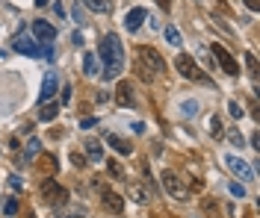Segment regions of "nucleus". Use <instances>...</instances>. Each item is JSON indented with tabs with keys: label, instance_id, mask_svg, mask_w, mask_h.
<instances>
[{
	"label": "nucleus",
	"instance_id": "1",
	"mask_svg": "<svg viewBox=\"0 0 260 218\" xmlns=\"http://www.w3.org/2000/svg\"><path fill=\"white\" fill-rule=\"evenodd\" d=\"M98 53H101V62H104V80H116L122 74L124 65V48H122V38L116 33H106L98 45Z\"/></svg>",
	"mask_w": 260,
	"mask_h": 218
},
{
	"label": "nucleus",
	"instance_id": "2",
	"mask_svg": "<svg viewBox=\"0 0 260 218\" xmlns=\"http://www.w3.org/2000/svg\"><path fill=\"white\" fill-rule=\"evenodd\" d=\"M39 192H42V198L51 203V206H62V203L68 201V192H65L62 186L56 183V180H42Z\"/></svg>",
	"mask_w": 260,
	"mask_h": 218
},
{
	"label": "nucleus",
	"instance_id": "3",
	"mask_svg": "<svg viewBox=\"0 0 260 218\" xmlns=\"http://www.w3.org/2000/svg\"><path fill=\"white\" fill-rule=\"evenodd\" d=\"M136 53H139V65L142 68H148L151 74H166V62H163V56H160L154 48H145V45H142Z\"/></svg>",
	"mask_w": 260,
	"mask_h": 218
},
{
	"label": "nucleus",
	"instance_id": "4",
	"mask_svg": "<svg viewBox=\"0 0 260 218\" xmlns=\"http://www.w3.org/2000/svg\"><path fill=\"white\" fill-rule=\"evenodd\" d=\"M174 68H177V74H180V77H187V80H198V83H201V80H207V77H204V71L195 65V59L187 56V53H180V56L174 59Z\"/></svg>",
	"mask_w": 260,
	"mask_h": 218
},
{
	"label": "nucleus",
	"instance_id": "5",
	"mask_svg": "<svg viewBox=\"0 0 260 218\" xmlns=\"http://www.w3.org/2000/svg\"><path fill=\"white\" fill-rule=\"evenodd\" d=\"M163 189L172 195L174 201H187V198H190V189L180 183V177H177L174 171H163Z\"/></svg>",
	"mask_w": 260,
	"mask_h": 218
},
{
	"label": "nucleus",
	"instance_id": "6",
	"mask_svg": "<svg viewBox=\"0 0 260 218\" xmlns=\"http://www.w3.org/2000/svg\"><path fill=\"white\" fill-rule=\"evenodd\" d=\"M12 51L24 53V56H42L39 45H35V38L33 35H27V33H18L15 38H12Z\"/></svg>",
	"mask_w": 260,
	"mask_h": 218
},
{
	"label": "nucleus",
	"instance_id": "7",
	"mask_svg": "<svg viewBox=\"0 0 260 218\" xmlns=\"http://www.w3.org/2000/svg\"><path fill=\"white\" fill-rule=\"evenodd\" d=\"M210 53H216V62L222 65V71H225V74H231V77H237V74H240L237 59H234V56H231V53H228L222 45H213V48H210Z\"/></svg>",
	"mask_w": 260,
	"mask_h": 218
},
{
	"label": "nucleus",
	"instance_id": "8",
	"mask_svg": "<svg viewBox=\"0 0 260 218\" xmlns=\"http://www.w3.org/2000/svg\"><path fill=\"white\" fill-rule=\"evenodd\" d=\"M116 101H119V106H124V109H136L139 106L136 92H133V85L127 83V80L119 83V89H116Z\"/></svg>",
	"mask_w": 260,
	"mask_h": 218
},
{
	"label": "nucleus",
	"instance_id": "9",
	"mask_svg": "<svg viewBox=\"0 0 260 218\" xmlns=\"http://www.w3.org/2000/svg\"><path fill=\"white\" fill-rule=\"evenodd\" d=\"M101 203H104L109 212H116V215H122V209H124V198L122 195L113 192V189H104V186H101Z\"/></svg>",
	"mask_w": 260,
	"mask_h": 218
},
{
	"label": "nucleus",
	"instance_id": "10",
	"mask_svg": "<svg viewBox=\"0 0 260 218\" xmlns=\"http://www.w3.org/2000/svg\"><path fill=\"white\" fill-rule=\"evenodd\" d=\"M56 89H59V77H56V74H45V80H42V92H39V101L51 103L53 95H56Z\"/></svg>",
	"mask_w": 260,
	"mask_h": 218
},
{
	"label": "nucleus",
	"instance_id": "11",
	"mask_svg": "<svg viewBox=\"0 0 260 218\" xmlns=\"http://www.w3.org/2000/svg\"><path fill=\"white\" fill-rule=\"evenodd\" d=\"M225 165L231 168V171H234L237 177H243V180H251V177H254V171L245 165L240 156H234V153H228V156H225Z\"/></svg>",
	"mask_w": 260,
	"mask_h": 218
},
{
	"label": "nucleus",
	"instance_id": "12",
	"mask_svg": "<svg viewBox=\"0 0 260 218\" xmlns=\"http://www.w3.org/2000/svg\"><path fill=\"white\" fill-rule=\"evenodd\" d=\"M33 35L39 38V41H53L56 38V27H53L51 21H33Z\"/></svg>",
	"mask_w": 260,
	"mask_h": 218
},
{
	"label": "nucleus",
	"instance_id": "13",
	"mask_svg": "<svg viewBox=\"0 0 260 218\" xmlns=\"http://www.w3.org/2000/svg\"><path fill=\"white\" fill-rule=\"evenodd\" d=\"M106 145L116 153H122V156H130V153H133V145H130L127 139H122V136H116V133H106Z\"/></svg>",
	"mask_w": 260,
	"mask_h": 218
},
{
	"label": "nucleus",
	"instance_id": "14",
	"mask_svg": "<svg viewBox=\"0 0 260 218\" xmlns=\"http://www.w3.org/2000/svg\"><path fill=\"white\" fill-rule=\"evenodd\" d=\"M142 24H145V9H142V6L130 9V12H127V18H124V27H127L130 33H136Z\"/></svg>",
	"mask_w": 260,
	"mask_h": 218
},
{
	"label": "nucleus",
	"instance_id": "15",
	"mask_svg": "<svg viewBox=\"0 0 260 218\" xmlns=\"http://www.w3.org/2000/svg\"><path fill=\"white\" fill-rule=\"evenodd\" d=\"M201 215L204 218H222V206H219V201L216 198H201Z\"/></svg>",
	"mask_w": 260,
	"mask_h": 218
},
{
	"label": "nucleus",
	"instance_id": "16",
	"mask_svg": "<svg viewBox=\"0 0 260 218\" xmlns=\"http://www.w3.org/2000/svg\"><path fill=\"white\" fill-rule=\"evenodd\" d=\"M83 148H86V156H89V159H95V162H101V159H104V145H101L98 139H89Z\"/></svg>",
	"mask_w": 260,
	"mask_h": 218
},
{
	"label": "nucleus",
	"instance_id": "17",
	"mask_svg": "<svg viewBox=\"0 0 260 218\" xmlns=\"http://www.w3.org/2000/svg\"><path fill=\"white\" fill-rule=\"evenodd\" d=\"M56 115H59V106L56 103H42V109H39V118L42 121H53Z\"/></svg>",
	"mask_w": 260,
	"mask_h": 218
},
{
	"label": "nucleus",
	"instance_id": "18",
	"mask_svg": "<svg viewBox=\"0 0 260 218\" xmlns=\"http://www.w3.org/2000/svg\"><path fill=\"white\" fill-rule=\"evenodd\" d=\"M83 71H86L89 77L98 74V59H95V53H83Z\"/></svg>",
	"mask_w": 260,
	"mask_h": 218
},
{
	"label": "nucleus",
	"instance_id": "19",
	"mask_svg": "<svg viewBox=\"0 0 260 218\" xmlns=\"http://www.w3.org/2000/svg\"><path fill=\"white\" fill-rule=\"evenodd\" d=\"M127 192H130V198H133L136 203H145V201H148V189H142L139 183H130V189H127Z\"/></svg>",
	"mask_w": 260,
	"mask_h": 218
},
{
	"label": "nucleus",
	"instance_id": "20",
	"mask_svg": "<svg viewBox=\"0 0 260 218\" xmlns=\"http://www.w3.org/2000/svg\"><path fill=\"white\" fill-rule=\"evenodd\" d=\"M39 168L48 171V174H53V171H56V159H53L51 153H42V156H39Z\"/></svg>",
	"mask_w": 260,
	"mask_h": 218
},
{
	"label": "nucleus",
	"instance_id": "21",
	"mask_svg": "<svg viewBox=\"0 0 260 218\" xmlns=\"http://www.w3.org/2000/svg\"><path fill=\"white\" fill-rule=\"evenodd\" d=\"M83 3H86L92 12H104V15L113 9V6H109V0H83Z\"/></svg>",
	"mask_w": 260,
	"mask_h": 218
},
{
	"label": "nucleus",
	"instance_id": "22",
	"mask_svg": "<svg viewBox=\"0 0 260 218\" xmlns=\"http://www.w3.org/2000/svg\"><path fill=\"white\" fill-rule=\"evenodd\" d=\"M163 35H166V41H169L172 48H180V33H177V27H172V24H169Z\"/></svg>",
	"mask_w": 260,
	"mask_h": 218
},
{
	"label": "nucleus",
	"instance_id": "23",
	"mask_svg": "<svg viewBox=\"0 0 260 218\" xmlns=\"http://www.w3.org/2000/svg\"><path fill=\"white\" fill-rule=\"evenodd\" d=\"M222 133H225V127H222V118L213 115V118H210V136H216V139H219Z\"/></svg>",
	"mask_w": 260,
	"mask_h": 218
},
{
	"label": "nucleus",
	"instance_id": "24",
	"mask_svg": "<svg viewBox=\"0 0 260 218\" xmlns=\"http://www.w3.org/2000/svg\"><path fill=\"white\" fill-rule=\"evenodd\" d=\"M228 142H231L234 148H243V145H245V139H243L240 130H228Z\"/></svg>",
	"mask_w": 260,
	"mask_h": 218
},
{
	"label": "nucleus",
	"instance_id": "25",
	"mask_svg": "<svg viewBox=\"0 0 260 218\" xmlns=\"http://www.w3.org/2000/svg\"><path fill=\"white\" fill-rule=\"evenodd\" d=\"M245 65L251 71V77H257V56L254 53H245Z\"/></svg>",
	"mask_w": 260,
	"mask_h": 218
},
{
	"label": "nucleus",
	"instance_id": "26",
	"mask_svg": "<svg viewBox=\"0 0 260 218\" xmlns=\"http://www.w3.org/2000/svg\"><path fill=\"white\" fill-rule=\"evenodd\" d=\"M180 112H183V115H195V112H198V103L195 101H187V103H180Z\"/></svg>",
	"mask_w": 260,
	"mask_h": 218
},
{
	"label": "nucleus",
	"instance_id": "27",
	"mask_svg": "<svg viewBox=\"0 0 260 218\" xmlns=\"http://www.w3.org/2000/svg\"><path fill=\"white\" fill-rule=\"evenodd\" d=\"M228 112H231L234 118H243V106H240L237 101H228Z\"/></svg>",
	"mask_w": 260,
	"mask_h": 218
},
{
	"label": "nucleus",
	"instance_id": "28",
	"mask_svg": "<svg viewBox=\"0 0 260 218\" xmlns=\"http://www.w3.org/2000/svg\"><path fill=\"white\" fill-rule=\"evenodd\" d=\"M3 212H6V215H15V212H18V201H15V198H9V201H6Z\"/></svg>",
	"mask_w": 260,
	"mask_h": 218
},
{
	"label": "nucleus",
	"instance_id": "29",
	"mask_svg": "<svg viewBox=\"0 0 260 218\" xmlns=\"http://www.w3.org/2000/svg\"><path fill=\"white\" fill-rule=\"evenodd\" d=\"M228 189H231V195H234V198H245V189L240 183H231Z\"/></svg>",
	"mask_w": 260,
	"mask_h": 218
},
{
	"label": "nucleus",
	"instance_id": "30",
	"mask_svg": "<svg viewBox=\"0 0 260 218\" xmlns=\"http://www.w3.org/2000/svg\"><path fill=\"white\" fill-rule=\"evenodd\" d=\"M71 165L83 168V165H86V156H83V153H71Z\"/></svg>",
	"mask_w": 260,
	"mask_h": 218
},
{
	"label": "nucleus",
	"instance_id": "31",
	"mask_svg": "<svg viewBox=\"0 0 260 218\" xmlns=\"http://www.w3.org/2000/svg\"><path fill=\"white\" fill-rule=\"evenodd\" d=\"M35 153H39V142L30 139V145H27V156H35Z\"/></svg>",
	"mask_w": 260,
	"mask_h": 218
},
{
	"label": "nucleus",
	"instance_id": "32",
	"mask_svg": "<svg viewBox=\"0 0 260 218\" xmlns=\"http://www.w3.org/2000/svg\"><path fill=\"white\" fill-rule=\"evenodd\" d=\"M109 171H113V177H122V168H119L116 159H109Z\"/></svg>",
	"mask_w": 260,
	"mask_h": 218
},
{
	"label": "nucleus",
	"instance_id": "33",
	"mask_svg": "<svg viewBox=\"0 0 260 218\" xmlns=\"http://www.w3.org/2000/svg\"><path fill=\"white\" fill-rule=\"evenodd\" d=\"M95 124H98V121H95V118H83V121H80V127H83V130H92V127H95Z\"/></svg>",
	"mask_w": 260,
	"mask_h": 218
},
{
	"label": "nucleus",
	"instance_id": "34",
	"mask_svg": "<svg viewBox=\"0 0 260 218\" xmlns=\"http://www.w3.org/2000/svg\"><path fill=\"white\" fill-rule=\"evenodd\" d=\"M245 6H248L251 12H257V9H260V0H245Z\"/></svg>",
	"mask_w": 260,
	"mask_h": 218
},
{
	"label": "nucleus",
	"instance_id": "35",
	"mask_svg": "<svg viewBox=\"0 0 260 218\" xmlns=\"http://www.w3.org/2000/svg\"><path fill=\"white\" fill-rule=\"evenodd\" d=\"M157 6H160V9H169V6H172V0H157Z\"/></svg>",
	"mask_w": 260,
	"mask_h": 218
},
{
	"label": "nucleus",
	"instance_id": "36",
	"mask_svg": "<svg viewBox=\"0 0 260 218\" xmlns=\"http://www.w3.org/2000/svg\"><path fill=\"white\" fill-rule=\"evenodd\" d=\"M45 3H48V0H35V6H45Z\"/></svg>",
	"mask_w": 260,
	"mask_h": 218
},
{
	"label": "nucleus",
	"instance_id": "37",
	"mask_svg": "<svg viewBox=\"0 0 260 218\" xmlns=\"http://www.w3.org/2000/svg\"><path fill=\"white\" fill-rule=\"evenodd\" d=\"M160 218H177V215H160Z\"/></svg>",
	"mask_w": 260,
	"mask_h": 218
},
{
	"label": "nucleus",
	"instance_id": "38",
	"mask_svg": "<svg viewBox=\"0 0 260 218\" xmlns=\"http://www.w3.org/2000/svg\"><path fill=\"white\" fill-rule=\"evenodd\" d=\"M248 218H257V215H254V212H251V215H248Z\"/></svg>",
	"mask_w": 260,
	"mask_h": 218
}]
</instances>
